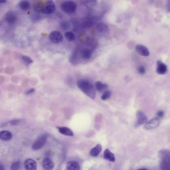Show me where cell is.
Here are the masks:
<instances>
[{"mask_svg":"<svg viewBox=\"0 0 170 170\" xmlns=\"http://www.w3.org/2000/svg\"><path fill=\"white\" fill-rule=\"evenodd\" d=\"M77 85L79 90L88 97L92 99H94L96 98V89L94 86L88 81L81 79L78 81Z\"/></svg>","mask_w":170,"mask_h":170,"instance_id":"6da1fadb","label":"cell"},{"mask_svg":"<svg viewBox=\"0 0 170 170\" xmlns=\"http://www.w3.org/2000/svg\"><path fill=\"white\" fill-rule=\"evenodd\" d=\"M159 155L160 158V168L163 170H170V152L167 150L159 151Z\"/></svg>","mask_w":170,"mask_h":170,"instance_id":"7a4b0ae2","label":"cell"},{"mask_svg":"<svg viewBox=\"0 0 170 170\" xmlns=\"http://www.w3.org/2000/svg\"><path fill=\"white\" fill-rule=\"evenodd\" d=\"M61 8L65 13L73 14L76 11L77 4L72 1H65L61 5Z\"/></svg>","mask_w":170,"mask_h":170,"instance_id":"3957f363","label":"cell"},{"mask_svg":"<svg viewBox=\"0 0 170 170\" xmlns=\"http://www.w3.org/2000/svg\"><path fill=\"white\" fill-rule=\"evenodd\" d=\"M56 10V5L52 1L46 2L44 6H42L41 12L44 14H50Z\"/></svg>","mask_w":170,"mask_h":170,"instance_id":"277c9868","label":"cell"},{"mask_svg":"<svg viewBox=\"0 0 170 170\" xmlns=\"http://www.w3.org/2000/svg\"><path fill=\"white\" fill-rule=\"evenodd\" d=\"M47 135L44 134L38 137L35 142L32 144V149L34 150H38L41 149L46 144L47 140Z\"/></svg>","mask_w":170,"mask_h":170,"instance_id":"5b68a950","label":"cell"},{"mask_svg":"<svg viewBox=\"0 0 170 170\" xmlns=\"http://www.w3.org/2000/svg\"><path fill=\"white\" fill-rule=\"evenodd\" d=\"M50 38L53 43L57 44L62 41L63 40V37L62 34L59 31H53L50 34Z\"/></svg>","mask_w":170,"mask_h":170,"instance_id":"8992f818","label":"cell"},{"mask_svg":"<svg viewBox=\"0 0 170 170\" xmlns=\"http://www.w3.org/2000/svg\"><path fill=\"white\" fill-rule=\"evenodd\" d=\"M137 121L135 124L136 127H138L144 123H147V118L145 114L142 111H138L137 112Z\"/></svg>","mask_w":170,"mask_h":170,"instance_id":"52a82bcc","label":"cell"},{"mask_svg":"<svg viewBox=\"0 0 170 170\" xmlns=\"http://www.w3.org/2000/svg\"><path fill=\"white\" fill-rule=\"evenodd\" d=\"M24 167L26 170H36L37 164L36 162L32 159H28L24 162Z\"/></svg>","mask_w":170,"mask_h":170,"instance_id":"ba28073f","label":"cell"},{"mask_svg":"<svg viewBox=\"0 0 170 170\" xmlns=\"http://www.w3.org/2000/svg\"><path fill=\"white\" fill-rule=\"evenodd\" d=\"M160 124V120L158 118H155L147 122L145 125V128L147 130H152L158 127Z\"/></svg>","mask_w":170,"mask_h":170,"instance_id":"9c48e42d","label":"cell"},{"mask_svg":"<svg viewBox=\"0 0 170 170\" xmlns=\"http://www.w3.org/2000/svg\"><path fill=\"white\" fill-rule=\"evenodd\" d=\"M42 165L44 170H52L54 167L53 162L48 157L45 158L43 160Z\"/></svg>","mask_w":170,"mask_h":170,"instance_id":"30bf717a","label":"cell"},{"mask_svg":"<svg viewBox=\"0 0 170 170\" xmlns=\"http://www.w3.org/2000/svg\"><path fill=\"white\" fill-rule=\"evenodd\" d=\"M156 71L159 74H165L167 72V66L165 63L158 60L157 62Z\"/></svg>","mask_w":170,"mask_h":170,"instance_id":"8fae6325","label":"cell"},{"mask_svg":"<svg viewBox=\"0 0 170 170\" xmlns=\"http://www.w3.org/2000/svg\"><path fill=\"white\" fill-rule=\"evenodd\" d=\"M135 49L137 53L141 56H149V50L147 49V47L144 46H143L141 44H137L136 46Z\"/></svg>","mask_w":170,"mask_h":170,"instance_id":"7c38bea8","label":"cell"},{"mask_svg":"<svg viewBox=\"0 0 170 170\" xmlns=\"http://www.w3.org/2000/svg\"><path fill=\"white\" fill-rule=\"evenodd\" d=\"M96 29L97 32L101 34H106L108 32L109 28L108 26L103 23H99L96 26Z\"/></svg>","mask_w":170,"mask_h":170,"instance_id":"4fadbf2b","label":"cell"},{"mask_svg":"<svg viewBox=\"0 0 170 170\" xmlns=\"http://www.w3.org/2000/svg\"><path fill=\"white\" fill-rule=\"evenodd\" d=\"M5 19L10 24H14L17 20V16L13 12H8L5 16Z\"/></svg>","mask_w":170,"mask_h":170,"instance_id":"5bb4252c","label":"cell"},{"mask_svg":"<svg viewBox=\"0 0 170 170\" xmlns=\"http://www.w3.org/2000/svg\"><path fill=\"white\" fill-rule=\"evenodd\" d=\"M59 132L62 135L67 136H72L74 135L72 131L69 128L66 127H57Z\"/></svg>","mask_w":170,"mask_h":170,"instance_id":"9a60e30c","label":"cell"},{"mask_svg":"<svg viewBox=\"0 0 170 170\" xmlns=\"http://www.w3.org/2000/svg\"><path fill=\"white\" fill-rule=\"evenodd\" d=\"M12 138V134L9 131L3 130L0 132V139L3 141H9Z\"/></svg>","mask_w":170,"mask_h":170,"instance_id":"2e32d148","label":"cell"},{"mask_svg":"<svg viewBox=\"0 0 170 170\" xmlns=\"http://www.w3.org/2000/svg\"><path fill=\"white\" fill-rule=\"evenodd\" d=\"M103 157L106 160H108L109 161L112 162H114L115 161V157L114 155L108 149H106L104 151Z\"/></svg>","mask_w":170,"mask_h":170,"instance_id":"e0dca14e","label":"cell"},{"mask_svg":"<svg viewBox=\"0 0 170 170\" xmlns=\"http://www.w3.org/2000/svg\"><path fill=\"white\" fill-rule=\"evenodd\" d=\"M66 168L68 170H79L80 166L77 162L71 161L67 163Z\"/></svg>","mask_w":170,"mask_h":170,"instance_id":"ac0fdd59","label":"cell"},{"mask_svg":"<svg viewBox=\"0 0 170 170\" xmlns=\"http://www.w3.org/2000/svg\"><path fill=\"white\" fill-rule=\"evenodd\" d=\"M102 147L100 144H97L95 147L91 149L90 151V154L93 157H96L101 152Z\"/></svg>","mask_w":170,"mask_h":170,"instance_id":"d6986e66","label":"cell"},{"mask_svg":"<svg viewBox=\"0 0 170 170\" xmlns=\"http://www.w3.org/2000/svg\"><path fill=\"white\" fill-rule=\"evenodd\" d=\"M108 87V86L107 84L103 83L101 81H98L97 82H96V83H95V87H96L97 91H99V92H101L103 90L107 89Z\"/></svg>","mask_w":170,"mask_h":170,"instance_id":"ffe728a7","label":"cell"},{"mask_svg":"<svg viewBox=\"0 0 170 170\" xmlns=\"http://www.w3.org/2000/svg\"><path fill=\"white\" fill-rule=\"evenodd\" d=\"M19 6L20 9L23 11H26L29 10L30 8L31 5L29 2L27 1H22L20 2Z\"/></svg>","mask_w":170,"mask_h":170,"instance_id":"44dd1931","label":"cell"},{"mask_svg":"<svg viewBox=\"0 0 170 170\" xmlns=\"http://www.w3.org/2000/svg\"><path fill=\"white\" fill-rule=\"evenodd\" d=\"M81 56L82 59H90L91 56V51L88 50H82L81 52Z\"/></svg>","mask_w":170,"mask_h":170,"instance_id":"7402d4cb","label":"cell"},{"mask_svg":"<svg viewBox=\"0 0 170 170\" xmlns=\"http://www.w3.org/2000/svg\"><path fill=\"white\" fill-rule=\"evenodd\" d=\"M65 37L68 41H73L75 39L74 34L71 31H68L65 32Z\"/></svg>","mask_w":170,"mask_h":170,"instance_id":"603a6c76","label":"cell"},{"mask_svg":"<svg viewBox=\"0 0 170 170\" xmlns=\"http://www.w3.org/2000/svg\"><path fill=\"white\" fill-rule=\"evenodd\" d=\"M22 59L24 62V63H26V65H31L33 62L32 59L27 56H22Z\"/></svg>","mask_w":170,"mask_h":170,"instance_id":"cb8c5ba5","label":"cell"},{"mask_svg":"<svg viewBox=\"0 0 170 170\" xmlns=\"http://www.w3.org/2000/svg\"><path fill=\"white\" fill-rule=\"evenodd\" d=\"M111 96V91L110 90H106L104 91L103 93L102 96H101V99L103 100H105L110 98V96Z\"/></svg>","mask_w":170,"mask_h":170,"instance_id":"d4e9b609","label":"cell"},{"mask_svg":"<svg viewBox=\"0 0 170 170\" xmlns=\"http://www.w3.org/2000/svg\"><path fill=\"white\" fill-rule=\"evenodd\" d=\"M20 162L19 161H16L12 163L11 167V170H18L20 167Z\"/></svg>","mask_w":170,"mask_h":170,"instance_id":"484cf974","label":"cell"},{"mask_svg":"<svg viewBox=\"0 0 170 170\" xmlns=\"http://www.w3.org/2000/svg\"><path fill=\"white\" fill-rule=\"evenodd\" d=\"M138 71L141 74H144L146 73L145 68L143 66H140L138 68Z\"/></svg>","mask_w":170,"mask_h":170,"instance_id":"4316f807","label":"cell"},{"mask_svg":"<svg viewBox=\"0 0 170 170\" xmlns=\"http://www.w3.org/2000/svg\"><path fill=\"white\" fill-rule=\"evenodd\" d=\"M157 115L159 117H163V116H164V112L163 111H162V110H160V111H159L157 112Z\"/></svg>","mask_w":170,"mask_h":170,"instance_id":"83f0119b","label":"cell"},{"mask_svg":"<svg viewBox=\"0 0 170 170\" xmlns=\"http://www.w3.org/2000/svg\"><path fill=\"white\" fill-rule=\"evenodd\" d=\"M35 91V90L34 89V88H32L31 90H28V91H26V94H32V93H34Z\"/></svg>","mask_w":170,"mask_h":170,"instance_id":"f1b7e54d","label":"cell"},{"mask_svg":"<svg viewBox=\"0 0 170 170\" xmlns=\"http://www.w3.org/2000/svg\"><path fill=\"white\" fill-rule=\"evenodd\" d=\"M0 170H5L4 166L1 163H0Z\"/></svg>","mask_w":170,"mask_h":170,"instance_id":"f546056e","label":"cell"},{"mask_svg":"<svg viewBox=\"0 0 170 170\" xmlns=\"http://www.w3.org/2000/svg\"><path fill=\"white\" fill-rule=\"evenodd\" d=\"M6 2V1H0V4H3V3H5Z\"/></svg>","mask_w":170,"mask_h":170,"instance_id":"4dcf8cb0","label":"cell"},{"mask_svg":"<svg viewBox=\"0 0 170 170\" xmlns=\"http://www.w3.org/2000/svg\"><path fill=\"white\" fill-rule=\"evenodd\" d=\"M137 170H148L146 169H139Z\"/></svg>","mask_w":170,"mask_h":170,"instance_id":"1f68e13d","label":"cell"}]
</instances>
